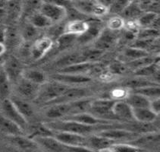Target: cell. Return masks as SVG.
I'll return each instance as SVG.
<instances>
[{
  "mask_svg": "<svg viewBox=\"0 0 160 152\" xmlns=\"http://www.w3.org/2000/svg\"><path fill=\"white\" fill-rule=\"evenodd\" d=\"M45 126L52 132H65L70 133L78 134V135L86 136L87 135L97 132L100 130V126H88V125L81 124L77 122L67 120V119H58L52 120L45 124ZM101 131V130H100Z\"/></svg>",
  "mask_w": 160,
  "mask_h": 152,
  "instance_id": "cell-1",
  "label": "cell"
},
{
  "mask_svg": "<svg viewBox=\"0 0 160 152\" xmlns=\"http://www.w3.org/2000/svg\"><path fill=\"white\" fill-rule=\"evenodd\" d=\"M71 4L78 12L84 16L103 17L108 13V7L100 1L83 0V1H72Z\"/></svg>",
  "mask_w": 160,
  "mask_h": 152,
  "instance_id": "cell-2",
  "label": "cell"
},
{
  "mask_svg": "<svg viewBox=\"0 0 160 152\" xmlns=\"http://www.w3.org/2000/svg\"><path fill=\"white\" fill-rule=\"evenodd\" d=\"M69 87L57 81L47 82L40 86L37 98L46 103H53L63 95Z\"/></svg>",
  "mask_w": 160,
  "mask_h": 152,
  "instance_id": "cell-3",
  "label": "cell"
},
{
  "mask_svg": "<svg viewBox=\"0 0 160 152\" xmlns=\"http://www.w3.org/2000/svg\"><path fill=\"white\" fill-rule=\"evenodd\" d=\"M115 102L113 100L109 99H97L92 101L88 113L103 120L116 121L112 114V107Z\"/></svg>",
  "mask_w": 160,
  "mask_h": 152,
  "instance_id": "cell-4",
  "label": "cell"
},
{
  "mask_svg": "<svg viewBox=\"0 0 160 152\" xmlns=\"http://www.w3.org/2000/svg\"><path fill=\"white\" fill-rule=\"evenodd\" d=\"M40 12L54 24L62 22L67 17L65 7L57 2H42L40 5Z\"/></svg>",
  "mask_w": 160,
  "mask_h": 152,
  "instance_id": "cell-5",
  "label": "cell"
},
{
  "mask_svg": "<svg viewBox=\"0 0 160 152\" xmlns=\"http://www.w3.org/2000/svg\"><path fill=\"white\" fill-rule=\"evenodd\" d=\"M2 116L17 124L23 131L26 129L28 126L27 119L16 109L10 98H6L2 101Z\"/></svg>",
  "mask_w": 160,
  "mask_h": 152,
  "instance_id": "cell-6",
  "label": "cell"
},
{
  "mask_svg": "<svg viewBox=\"0 0 160 152\" xmlns=\"http://www.w3.org/2000/svg\"><path fill=\"white\" fill-rule=\"evenodd\" d=\"M53 40L49 37H42L36 40L30 49V55L31 59L38 61L45 56L52 49Z\"/></svg>",
  "mask_w": 160,
  "mask_h": 152,
  "instance_id": "cell-7",
  "label": "cell"
},
{
  "mask_svg": "<svg viewBox=\"0 0 160 152\" xmlns=\"http://www.w3.org/2000/svg\"><path fill=\"white\" fill-rule=\"evenodd\" d=\"M52 136L68 146L88 148V137L65 132H52Z\"/></svg>",
  "mask_w": 160,
  "mask_h": 152,
  "instance_id": "cell-8",
  "label": "cell"
},
{
  "mask_svg": "<svg viewBox=\"0 0 160 152\" xmlns=\"http://www.w3.org/2000/svg\"><path fill=\"white\" fill-rule=\"evenodd\" d=\"M32 140L36 143L37 145L40 146L47 152H67L68 145L57 140L52 135L34 137Z\"/></svg>",
  "mask_w": 160,
  "mask_h": 152,
  "instance_id": "cell-9",
  "label": "cell"
},
{
  "mask_svg": "<svg viewBox=\"0 0 160 152\" xmlns=\"http://www.w3.org/2000/svg\"><path fill=\"white\" fill-rule=\"evenodd\" d=\"M3 69L6 73L8 79L12 82H17L21 78L23 69L22 64L15 56H11L5 60L2 66Z\"/></svg>",
  "mask_w": 160,
  "mask_h": 152,
  "instance_id": "cell-10",
  "label": "cell"
},
{
  "mask_svg": "<svg viewBox=\"0 0 160 152\" xmlns=\"http://www.w3.org/2000/svg\"><path fill=\"white\" fill-rule=\"evenodd\" d=\"M53 81L64 84L68 86L76 87V85H81L88 84L92 81L91 78L85 75L74 74H62L56 73L52 76Z\"/></svg>",
  "mask_w": 160,
  "mask_h": 152,
  "instance_id": "cell-11",
  "label": "cell"
},
{
  "mask_svg": "<svg viewBox=\"0 0 160 152\" xmlns=\"http://www.w3.org/2000/svg\"><path fill=\"white\" fill-rule=\"evenodd\" d=\"M16 83H17V91L19 96L21 97V99L26 101V100L37 98L40 88V85H37L22 77Z\"/></svg>",
  "mask_w": 160,
  "mask_h": 152,
  "instance_id": "cell-12",
  "label": "cell"
},
{
  "mask_svg": "<svg viewBox=\"0 0 160 152\" xmlns=\"http://www.w3.org/2000/svg\"><path fill=\"white\" fill-rule=\"evenodd\" d=\"M97 135H100V136L106 138V139H109V140L113 141V142H117L119 140H130L133 138L136 137L137 133L133 132L128 130L123 129V128H106L102 129L99 132H97Z\"/></svg>",
  "mask_w": 160,
  "mask_h": 152,
  "instance_id": "cell-13",
  "label": "cell"
},
{
  "mask_svg": "<svg viewBox=\"0 0 160 152\" xmlns=\"http://www.w3.org/2000/svg\"><path fill=\"white\" fill-rule=\"evenodd\" d=\"M88 91L80 87H69L61 97L58 98L52 104L62 103H70L78 100L88 98Z\"/></svg>",
  "mask_w": 160,
  "mask_h": 152,
  "instance_id": "cell-14",
  "label": "cell"
},
{
  "mask_svg": "<svg viewBox=\"0 0 160 152\" xmlns=\"http://www.w3.org/2000/svg\"><path fill=\"white\" fill-rule=\"evenodd\" d=\"M88 23L89 28L87 30V31L84 32L83 34L78 37L77 41H78L80 44H85L92 42L93 40H96L102 30L101 24L97 19L96 20L88 21Z\"/></svg>",
  "mask_w": 160,
  "mask_h": 152,
  "instance_id": "cell-15",
  "label": "cell"
},
{
  "mask_svg": "<svg viewBox=\"0 0 160 152\" xmlns=\"http://www.w3.org/2000/svg\"><path fill=\"white\" fill-rule=\"evenodd\" d=\"M70 103H62L52 104L46 111V116L52 120L63 119L71 114Z\"/></svg>",
  "mask_w": 160,
  "mask_h": 152,
  "instance_id": "cell-16",
  "label": "cell"
},
{
  "mask_svg": "<svg viewBox=\"0 0 160 152\" xmlns=\"http://www.w3.org/2000/svg\"><path fill=\"white\" fill-rule=\"evenodd\" d=\"M63 119L72 120L81 123V124L88 125V126H100V125H109L110 122L99 119L94 117L89 113H82L74 114V115L68 116Z\"/></svg>",
  "mask_w": 160,
  "mask_h": 152,
  "instance_id": "cell-17",
  "label": "cell"
},
{
  "mask_svg": "<svg viewBox=\"0 0 160 152\" xmlns=\"http://www.w3.org/2000/svg\"><path fill=\"white\" fill-rule=\"evenodd\" d=\"M112 114L116 121H130L134 119L132 108L125 101H115L112 107Z\"/></svg>",
  "mask_w": 160,
  "mask_h": 152,
  "instance_id": "cell-18",
  "label": "cell"
},
{
  "mask_svg": "<svg viewBox=\"0 0 160 152\" xmlns=\"http://www.w3.org/2000/svg\"><path fill=\"white\" fill-rule=\"evenodd\" d=\"M116 40V36H115L114 31L110 30H102L100 34L95 40V47L96 49L99 50L104 51L105 50H107L113 45L114 43Z\"/></svg>",
  "mask_w": 160,
  "mask_h": 152,
  "instance_id": "cell-19",
  "label": "cell"
},
{
  "mask_svg": "<svg viewBox=\"0 0 160 152\" xmlns=\"http://www.w3.org/2000/svg\"><path fill=\"white\" fill-rule=\"evenodd\" d=\"M114 143L115 142L96 134L88 137V148L97 152L102 151Z\"/></svg>",
  "mask_w": 160,
  "mask_h": 152,
  "instance_id": "cell-20",
  "label": "cell"
},
{
  "mask_svg": "<svg viewBox=\"0 0 160 152\" xmlns=\"http://www.w3.org/2000/svg\"><path fill=\"white\" fill-rule=\"evenodd\" d=\"M132 113L134 119L142 124H149L152 123L158 117L150 108L132 109Z\"/></svg>",
  "mask_w": 160,
  "mask_h": 152,
  "instance_id": "cell-21",
  "label": "cell"
},
{
  "mask_svg": "<svg viewBox=\"0 0 160 152\" xmlns=\"http://www.w3.org/2000/svg\"><path fill=\"white\" fill-rule=\"evenodd\" d=\"M88 21L84 20H72L65 25L64 33L78 36L83 34L88 29Z\"/></svg>",
  "mask_w": 160,
  "mask_h": 152,
  "instance_id": "cell-22",
  "label": "cell"
},
{
  "mask_svg": "<svg viewBox=\"0 0 160 152\" xmlns=\"http://www.w3.org/2000/svg\"><path fill=\"white\" fill-rule=\"evenodd\" d=\"M21 77L40 86L47 82L45 73L38 69H24Z\"/></svg>",
  "mask_w": 160,
  "mask_h": 152,
  "instance_id": "cell-23",
  "label": "cell"
},
{
  "mask_svg": "<svg viewBox=\"0 0 160 152\" xmlns=\"http://www.w3.org/2000/svg\"><path fill=\"white\" fill-rule=\"evenodd\" d=\"M94 67L93 62H85L81 63L74 64V65L67 66L62 68L58 70L57 73H62V74H74V75H83V73L87 72L90 69Z\"/></svg>",
  "mask_w": 160,
  "mask_h": 152,
  "instance_id": "cell-24",
  "label": "cell"
},
{
  "mask_svg": "<svg viewBox=\"0 0 160 152\" xmlns=\"http://www.w3.org/2000/svg\"><path fill=\"white\" fill-rule=\"evenodd\" d=\"M0 130L4 133L9 135L10 136L23 135L24 133V131L17 124L2 115L0 116Z\"/></svg>",
  "mask_w": 160,
  "mask_h": 152,
  "instance_id": "cell-25",
  "label": "cell"
},
{
  "mask_svg": "<svg viewBox=\"0 0 160 152\" xmlns=\"http://www.w3.org/2000/svg\"><path fill=\"white\" fill-rule=\"evenodd\" d=\"M87 62L86 59L83 56V53H73L71 54H68L66 56H62L56 62V66H58V69L62 68L67 67V66L74 65V64L81 63V62Z\"/></svg>",
  "mask_w": 160,
  "mask_h": 152,
  "instance_id": "cell-26",
  "label": "cell"
},
{
  "mask_svg": "<svg viewBox=\"0 0 160 152\" xmlns=\"http://www.w3.org/2000/svg\"><path fill=\"white\" fill-rule=\"evenodd\" d=\"M10 100L13 103L14 106L16 107L18 112L27 119L28 118H31L33 116V109L29 103H28L25 100L21 99V97H12Z\"/></svg>",
  "mask_w": 160,
  "mask_h": 152,
  "instance_id": "cell-27",
  "label": "cell"
},
{
  "mask_svg": "<svg viewBox=\"0 0 160 152\" xmlns=\"http://www.w3.org/2000/svg\"><path fill=\"white\" fill-rule=\"evenodd\" d=\"M143 13V11L140 9L138 2H130L120 15V17L124 20L127 19L128 21H136Z\"/></svg>",
  "mask_w": 160,
  "mask_h": 152,
  "instance_id": "cell-28",
  "label": "cell"
},
{
  "mask_svg": "<svg viewBox=\"0 0 160 152\" xmlns=\"http://www.w3.org/2000/svg\"><path fill=\"white\" fill-rule=\"evenodd\" d=\"M126 103L132 109L150 108V101L145 97L132 93L126 97Z\"/></svg>",
  "mask_w": 160,
  "mask_h": 152,
  "instance_id": "cell-29",
  "label": "cell"
},
{
  "mask_svg": "<svg viewBox=\"0 0 160 152\" xmlns=\"http://www.w3.org/2000/svg\"><path fill=\"white\" fill-rule=\"evenodd\" d=\"M122 85L128 88H131L133 90L135 89L141 88V87L153 86V85H159L155 81H150V80L147 79L146 78H141V77H135L133 78H129V79L124 81L122 83Z\"/></svg>",
  "mask_w": 160,
  "mask_h": 152,
  "instance_id": "cell-30",
  "label": "cell"
},
{
  "mask_svg": "<svg viewBox=\"0 0 160 152\" xmlns=\"http://www.w3.org/2000/svg\"><path fill=\"white\" fill-rule=\"evenodd\" d=\"M29 23L37 29L49 28L53 24L45 15H42L40 12H34L33 14H32L30 17Z\"/></svg>",
  "mask_w": 160,
  "mask_h": 152,
  "instance_id": "cell-31",
  "label": "cell"
},
{
  "mask_svg": "<svg viewBox=\"0 0 160 152\" xmlns=\"http://www.w3.org/2000/svg\"><path fill=\"white\" fill-rule=\"evenodd\" d=\"M11 93V81L2 67L0 68V98L2 101L8 98Z\"/></svg>",
  "mask_w": 160,
  "mask_h": 152,
  "instance_id": "cell-32",
  "label": "cell"
},
{
  "mask_svg": "<svg viewBox=\"0 0 160 152\" xmlns=\"http://www.w3.org/2000/svg\"><path fill=\"white\" fill-rule=\"evenodd\" d=\"M100 152H141V149L134 144L114 143Z\"/></svg>",
  "mask_w": 160,
  "mask_h": 152,
  "instance_id": "cell-33",
  "label": "cell"
},
{
  "mask_svg": "<svg viewBox=\"0 0 160 152\" xmlns=\"http://www.w3.org/2000/svg\"><path fill=\"white\" fill-rule=\"evenodd\" d=\"M133 91H134L133 93L138 94H140V95L145 97H147V99H149L150 101L159 98L160 90L159 85H153V86L141 87V88L135 89V90Z\"/></svg>",
  "mask_w": 160,
  "mask_h": 152,
  "instance_id": "cell-34",
  "label": "cell"
},
{
  "mask_svg": "<svg viewBox=\"0 0 160 152\" xmlns=\"http://www.w3.org/2000/svg\"><path fill=\"white\" fill-rule=\"evenodd\" d=\"M124 58L127 60L128 62H132V61L137 60L138 59L143 58V57L148 56L149 53L147 51L137 49V48L134 47H130L127 48L124 52Z\"/></svg>",
  "mask_w": 160,
  "mask_h": 152,
  "instance_id": "cell-35",
  "label": "cell"
},
{
  "mask_svg": "<svg viewBox=\"0 0 160 152\" xmlns=\"http://www.w3.org/2000/svg\"><path fill=\"white\" fill-rule=\"evenodd\" d=\"M77 35L72 34L63 33L56 40L58 49L60 50H63L70 47L75 41H77Z\"/></svg>",
  "mask_w": 160,
  "mask_h": 152,
  "instance_id": "cell-36",
  "label": "cell"
},
{
  "mask_svg": "<svg viewBox=\"0 0 160 152\" xmlns=\"http://www.w3.org/2000/svg\"><path fill=\"white\" fill-rule=\"evenodd\" d=\"M158 17H159L158 14L153 13V12H143L136 21L139 27L148 28H151L152 24Z\"/></svg>",
  "mask_w": 160,
  "mask_h": 152,
  "instance_id": "cell-37",
  "label": "cell"
},
{
  "mask_svg": "<svg viewBox=\"0 0 160 152\" xmlns=\"http://www.w3.org/2000/svg\"><path fill=\"white\" fill-rule=\"evenodd\" d=\"M130 1L124 0H117V1H110L106 5L108 7V13H112L115 15H121L124 8L129 4Z\"/></svg>",
  "mask_w": 160,
  "mask_h": 152,
  "instance_id": "cell-38",
  "label": "cell"
},
{
  "mask_svg": "<svg viewBox=\"0 0 160 152\" xmlns=\"http://www.w3.org/2000/svg\"><path fill=\"white\" fill-rule=\"evenodd\" d=\"M11 140L12 141L14 144L18 147L23 148V149H29L33 148L37 145V144L32 139H27L23 135H14L11 136Z\"/></svg>",
  "mask_w": 160,
  "mask_h": 152,
  "instance_id": "cell-39",
  "label": "cell"
},
{
  "mask_svg": "<svg viewBox=\"0 0 160 152\" xmlns=\"http://www.w3.org/2000/svg\"><path fill=\"white\" fill-rule=\"evenodd\" d=\"M155 62L153 59L152 57H150V56L143 57V58H140L138 59V60L132 61V62H128L126 64V66L127 68H130V69H133V70L137 71L138 69H141V68L144 67V66H147L148 65H150V64L153 63Z\"/></svg>",
  "mask_w": 160,
  "mask_h": 152,
  "instance_id": "cell-40",
  "label": "cell"
},
{
  "mask_svg": "<svg viewBox=\"0 0 160 152\" xmlns=\"http://www.w3.org/2000/svg\"><path fill=\"white\" fill-rule=\"evenodd\" d=\"M158 73V66L156 62L150 64L138 70L135 71V76L137 77H141V78H147L152 76H155Z\"/></svg>",
  "mask_w": 160,
  "mask_h": 152,
  "instance_id": "cell-41",
  "label": "cell"
},
{
  "mask_svg": "<svg viewBox=\"0 0 160 152\" xmlns=\"http://www.w3.org/2000/svg\"><path fill=\"white\" fill-rule=\"evenodd\" d=\"M125 21L120 16H114L110 18L107 21V28L112 31H118L124 27Z\"/></svg>",
  "mask_w": 160,
  "mask_h": 152,
  "instance_id": "cell-42",
  "label": "cell"
},
{
  "mask_svg": "<svg viewBox=\"0 0 160 152\" xmlns=\"http://www.w3.org/2000/svg\"><path fill=\"white\" fill-rule=\"evenodd\" d=\"M22 5H21L20 2L11 1L7 2L6 6V12L7 15H10L11 17L14 18L18 17L21 14L22 11Z\"/></svg>",
  "mask_w": 160,
  "mask_h": 152,
  "instance_id": "cell-43",
  "label": "cell"
},
{
  "mask_svg": "<svg viewBox=\"0 0 160 152\" xmlns=\"http://www.w3.org/2000/svg\"><path fill=\"white\" fill-rule=\"evenodd\" d=\"M38 34V29L28 23L24 26L22 29V37L25 40H31Z\"/></svg>",
  "mask_w": 160,
  "mask_h": 152,
  "instance_id": "cell-44",
  "label": "cell"
},
{
  "mask_svg": "<svg viewBox=\"0 0 160 152\" xmlns=\"http://www.w3.org/2000/svg\"><path fill=\"white\" fill-rule=\"evenodd\" d=\"M159 30L151 28H143L142 30H139L138 33V39H155L159 37Z\"/></svg>",
  "mask_w": 160,
  "mask_h": 152,
  "instance_id": "cell-45",
  "label": "cell"
},
{
  "mask_svg": "<svg viewBox=\"0 0 160 152\" xmlns=\"http://www.w3.org/2000/svg\"><path fill=\"white\" fill-rule=\"evenodd\" d=\"M102 53L103 51L99 50L96 48H92V49H89L88 50L83 52L82 53L86 59L87 62H93L95 60H97L102 54Z\"/></svg>",
  "mask_w": 160,
  "mask_h": 152,
  "instance_id": "cell-46",
  "label": "cell"
},
{
  "mask_svg": "<svg viewBox=\"0 0 160 152\" xmlns=\"http://www.w3.org/2000/svg\"><path fill=\"white\" fill-rule=\"evenodd\" d=\"M127 69L126 65H123L122 62H115L109 66V71L113 75H122Z\"/></svg>",
  "mask_w": 160,
  "mask_h": 152,
  "instance_id": "cell-47",
  "label": "cell"
},
{
  "mask_svg": "<svg viewBox=\"0 0 160 152\" xmlns=\"http://www.w3.org/2000/svg\"><path fill=\"white\" fill-rule=\"evenodd\" d=\"M150 109L152 110L154 113L156 115L159 116L160 113V99L157 98V99L151 100L150 103Z\"/></svg>",
  "mask_w": 160,
  "mask_h": 152,
  "instance_id": "cell-48",
  "label": "cell"
},
{
  "mask_svg": "<svg viewBox=\"0 0 160 152\" xmlns=\"http://www.w3.org/2000/svg\"><path fill=\"white\" fill-rule=\"evenodd\" d=\"M138 36V34L134 33L132 31H130V30H125V33H124V37L126 40H129V41H134V40L136 38V37Z\"/></svg>",
  "mask_w": 160,
  "mask_h": 152,
  "instance_id": "cell-49",
  "label": "cell"
},
{
  "mask_svg": "<svg viewBox=\"0 0 160 152\" xmlns=\"http://www.w3.org/2000/svg\"><path fill=\"white\" fill-rule=\"evenodd\" d=\"M6 42V30L4 28H0V44H4Z\"/></svg>",
  "mask_w": 160,
  "mask_h": 152,
  "instance_id": "cell-50",
  "label": "cell"
},
{
  "mask_svg": "<svg viewBox=\"0 0 160 152\" xmlns=\"http://www.w3.org/2000/svg\"><path fill=\"white\" fill-rule=\"evenodd\" d=\"M5 46L4 44H0V56H3V54L5 53Z\"/></svg>",
  "mask_w": 160,
  "mask_h": 152,
  "instance_id": "cell-51",
  "label": "cell"
},
{
  "mask_svg": "<svg viewBox=\"0 0 160 152\" xmlns=\"http://www.w3.org/2000/svg\"><path fill=\"white\" fill-rule=\"evenodd\" d=\"M5 59L4 57H3V56H0V68L2 67L3 66V64H4L5 62Z\"/></svg>",
  "mask_w": 160,
  "mask_h": 152,
  "instance_id": "cell-52",
  "label": "cell"
}]
</instances>
